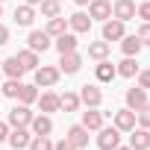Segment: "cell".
<instances>
[{
  "mask_svg": "<svg viewBox=\"0 0 150 150\" xmlns=\"http://www.w3.org/2000/svg\"><path fill=\"white\" fill-rule=\"evenodd\" d=\"M121 144V129L112 124V127H100V135H97V147L100 150H115Z\"/></svg>",
  "mask_w": 150,
  "mask_h": 150,
  "instance_id": "cell-1",
  "label": "cell"
},
{
  "mask_svg": "<svg viewBox=\"0 0 150 150\" xmlns=\"http://www.w3.org/2000/svg\"><path fill=\"white\" fill-rule=\"evenodd\" d=\"M80 103H86L88 109H97V106L103 103V91H100L94 83H86V86L80 88Z\"/></svg>",
  "mask_w": 150,
  "mask_h": 150,
  "instance_id": "cell-2",
  "label": "cell"
},
{
  "mask_svg": "<svg viewBox=\"0 0 150 150\" xmlns=\"http://www.w3.org/2000/svg\"><path fill=\"white\" fill-rule=\"evenodd\" d=\"M59 68H53V65H38L35 68V86H56L59 83Z\"/></svg>",
  "mask_w": 150,
  "mask_h": 150,
  "instance_id": "cell-3",
  "label": "cell"
},
{
  "mask_svg": "<svg viewBox=\"0 0 150 150\" xmlns=\"http://www.w3.org/2000/svg\"><path fill=\"white\" fill-rule=\"evenodd\" d=\"M112 18H118V21H132L135 18V0H115L112 3Z\"/></svg>",
  "mask_w": 150,
  "mask_h": 150,
  "instance_id": "cell-4",
  "label": "cell"
},
{
  "mask_svg": "<svg viewBox=\"0 0 150 150\" xmlns=\"http://www.w3.org/2000/svg\"><path fill=\"white\" fill-rule=\"evenodd\" d=\"M15 150H27L30 147V141H33V132L27 129V127H12V132H9V138H6Z\"/></svg>",
  "mask_w": 150,
  "mask_h": 150,
  "instance_id": "cell-5",
  "label": "cell"
},
{
  "mask_svg": "<svg viewBox=\"0 0 150 150\" xmlns=\"http://www.w3.org/2000/svg\"><path fill=\"white\" fill-rule=\"evenodd\" d=\"M88 18L91 21H109L112 18V3L109 0H91L88 3Z\"/></svg>",
  "mask_w": 150,
  "mask_h": 150,
  "instance_id": "cell-6",
  "label": "cell"
},
{
  "mask_svg": "<svg viewBox=\"0 0 150 150\" xmlns=\"http://www.w3.org/2000/svg\"><path fill=\"white\" fill-rule=\"evenodd\" d=\"M127 35V30H124V21H118V18H109L106 24H103V41H121Z\"/></svg>",
  "mask_w": 150,
  "mask_h": 150,
  "instance_id": "cell-7",
  "label": "cell"
},
{
  "mask_svg": "<svg viewBox=\"0 0 150 150\" xmlns=\"http://www.w3.org/2000/svg\"><path fill=\"white\" fill-rule=\"evenodd\" d=\"M30 121H33V112H30V106L18 103L15 109H9V127H30Z\"/></svg>",
  "mask_w": 150,
  "mask_h": 150,
  "instance_id": "cell-8",
  "label": "cell"
},
{
  "mask_svg": "<svg viewBox=\"0 0 150 150\" xmlns=\"http://www.w3.org/2000/svg\"><path fill=\"white\" fill-rule=\"evenodd\" d=\"M30 132L33 135H50L53 132V121H50V115H33V121H30Z\"/></svg>",
  "mask_w": 150,
  "mask_h": 150,
  "instance_id": "cell-9",
  "label": "cell"
},
{
  "mask_svg": "<svg viewBox=\"0 0 150 150\" xmlns=\"http://www.w3.org/2000/svg\"><path fill=\"white\" fill-rule=\"evenodd\" d=\"M83 68V56L74 50V53H62V62H59V71L62 74H77Z\"/></svg>",
  "mask_w": 150,
  "mask_h": 150,
  "instance_id": "cell-10",
  "label": "cell"
},
{
  "mask_svg": "<svg viewBox=\"0 0 150 150\" xmlns=\"http://www.w3.org/2000/svg\"><path fill=\"white\" fill-rule=\"evenodd\" d=\"M27 44H30V50L44 53V50L50 47V35H47L44 30H33V33H30V38H27Z\"/></svg>",
  "mask_w": 150,
  "mask_h": 150,
  "instance_id": "cell-11",
  "label": "cell"
},
{
  "mask_svg": "<svg viewBox=\"0 0 150 150\" xmlns=\"http://www.w3.org/2000/svg\"><path fill=\"white\" fill-rule=\"evenodd\" d=\"M115 127H118L121 132L135 129V112H132V109H118V112H115Z\"/></svg>",
  "mask_w": 150,
  "mask_h": 150,
  "instance_id": "cell-12",
  "label": "cell"
},
{
  "mask_svg": "<svg viewBox=\"0 0 150 150\" xmlns=\"http://www.w3.org/2000/svg\"><path fill=\"white\" fill-rule=\"evenodd\" d=\"M129 147L132 150H150V129L138 127V129H129Z\"/></svg>",
  "mask_w": 150,
  "mask_h": 150,
  "instance_id": "cell-13",
  "label": "cell"
},
{
  "mask_svg": "<svg viewBox=\"0 0 150 150\" xmlns=\"http://www.w3.org/2000/svg\"><path fill=\"white\" fill-rule=\"evenodd\" d=\"M94 77H97V83H112V80L118 77V68H115L112 62L100 59V62H97V68H94Z\"/></svg>",
  "mask_w": 150,
  "mask_h": 150,
  "instance_id": "cell-14",
  "label": "cell"
},
{
  "mask_svg": "<svg viewBox=\"0 0 150 150\" xmlns=\"http://www.w3.org/2000/svg\"><path fill=\"white\" fill-rule=\"evenodd\" d=\"M65 138H68L74 147L80 150V147H86V144H88V129H86L83 124H74V127L68 129V135H65Z\"/></svg>",
  "mask_w": 150,
  "mask_h": 150,
  "instance_id": "cell-15",
  "label": "cell"
},
{
  "mask_svg": "<svg viewBox=\"0 0 150 150\" xmlns=\"http://www.w3.org/2000/svg\"><path fill=\"white\" fill-rule=\"evenodd\" d=\"M144 103H147V91H144L141 86H135V88H129V91H127V109L138 112Z\"/></svg>",
  "mask_w": 150,
  "mask_h": 150,
  "instance_id": "cell-16",
  "label": "cell"
},
{
  "mask_svg": "<svg viewBox=\"0 0 150 150\" xmlns=\"http://www.w3.org/2000/svg\"><path fill=\"white\" fill-rule=\"evenodd\" d=\"M0 71H6V77H9V80H21L27 68L21 65L18 56H9V59H3V68H0Z\"/></svg>",
  "mask_w": 150,
  "mask_h": 150,
  "instance_id": "cell-17",
  "label": "cell"
},
{
  "mask_svg": "<svg viewBox=\"0 0 150 150\" xmlns=\"http://www.w3.org/2000/svg\"><path fill=\"white\" fill-rule=\"evenodd\" d=\"M68 27H71L74 33H88V30H91V18H88L86 12H74V15L68 18Z\"/></svg>",
  "mask_w": 150,
  "mask_h": 150,
  "instance_id": "cell-18",
  "label": "cell"
},
{
  "mask_svg": "<svg viewBox=\"0 0 150 150\" xmlns=\"http://www.w3.org/2000/svg\"><path fill=\"white\" fill-rule=\"evenodd\" d=\"M50 38H59L62 33H68V18L56 15V18H47V30H44Z\"/></svg>",
  "mask_w": 150,
  "mask_h": 150,
  "instance_id": "cell-19",
  "label": "cell"
},
{
  "mask_svg": "<svg viewBox=\"0 0 150 150\" xmlns=\"http://www.w3.org/2000/svg\"><path fill=\"white\" fill-rule=\"evenodd\" d=\"M38 106H41V112L47 115V112H59L62 106H59V94H53V91H44V94H38Z\"/></svg>",
  "mask_w": 150,
  "mask_h": 150,
  "instance_id": "cell-20",
  "label": "cell"
},
{
  "mask_svg": "<svg viewBox=\"0 0 150 150\" xmlns=\"http://www.w3.org/2000/svg\"><path fill=\"white\" fill-rule=\"evenodd\" d=\"M56 50L59 53H74V50H77V35H74V33H62L56 38Z\"/></svg>",
  "mask_w": 150,
  "mask_h": 150,
  "instance_id": "cell-21",
  "label": "cell"
},
{
  "mask_svg": "<svg viewBox=\"0 0 150 150\" xmlns=\"http://www.w3.org/2000/svg\"><path fill=\"white\" fill-rule=\"evenodd\" d=\"M15 21H18V27H30V24L35 21V9L27 6V3L18 6V9H15Z\"/></svg>",
  "mask_w": 150,
  "mask_h": 150,
  "instance_id": "cell-22",
  "label": "cell"
},
{
  "mask_svg": "<svg viewBox=\"0 0 150 150\" xmlns=\"http://www.w3.org/2000/svg\"><path fill=\"white\" fill-rule=\"evenodd\" d=\"M121 50H124V56H138V53H141L138 35H124V38H121Z\"/></svg>",
  "mask_w": 150,
  "mask_h": 150,
  "instance_id": "cell-23",
  "label": "cell"
},
{
  "mask_svg": "<svg viewBox=\"0 0 150 150\" xmlns=\"http://www.w3.org/2000/svg\"><path fill=\"white\" fill-rule=\"evenodd\" d=\"M83 127H86V129H100V127H103V112H97V109L83 112Z\"/></svg>",
  "mask_w": 150,
  "mask_h": 150,
  "instance_id": "cell-24",
  "label": "cell"
},
{
  "mask_svg": "<svg viewBox=\"0 0 150 150\" xmlns=\"http://www.w3.org/2000/svg\"><path fill=\"white\" fill-rule=\"evenodd\" d=\"M59 106H62L65 112H77V109H80V94H77V91H65V94H59Z\"/></svg>",
  "mask_w": 150,
  "mask_h": 150,
  "instance_id": "cell-25",
  "label": "cell"
},
{
  "mask_svg": "<svg viewBox=\"0 0 150 150\" xmlns=\"http://www.w3.org/2000/svg\"><path fill=\"white\" fill-rule=\"evenodd\" d=\"M15 56L21 59V65H24L27 71H35V68H38V53H35V50H30V47H27V50H18Z\"/></svg>",
  "mask_w": 150,
  "mask_h": 150,
  "instance_id": "cell-26",
  "label": "cell"
},
{
  "mask_svg": "<svg viewBox=\"0 0 150 150\" xmlns=\"http://www.w3.org/2000/svg\"><path fill=\"white\" fill-rule=\"evenodd\" d=\"M118 68V77H135L138 74V65H135V56H127L121 65H115Z\"/></svg>",
  "mask_w": 150,
  "mask_h": 150,
  "instance_id": "cell-27",
  "label": "cell"
},
{
  "mask_svg": "<svg viewBox=\"0 0 150 150\" xmlns=\"http://www.w3.org/2000/svg\"><path fill=\"white\" fill-rule=\"evenodd\" d=\"M88 56L97 59V62L106 59V56H109V41H91V44H88Z\"/></svg>",
  "mask_w": 150,
  "mask_h": 150,
  "instance_id": "cell-28",
  "label": "cell"
},
{
  "mask_svg": "<svg viewBox=\"0 0 150 150\" xmlns=\"http://www.w3.org/2000/svg\"><path fill=\"white\" fill-rule=\"evenodd\" d=\"M18 100H21L24 106L35 103V100H38V86H21V91H18Z\"/></svg>",
  "mask_w": 150,
  "mask_h": 150,
  "instance_id": "cell-29",
  "label": "cell"
},
{
  "mask_svg": "<svg viewBox=\"0 0 150 150\" xmlns=\"http://www.w3.org/2000/svg\"><path fill=\"white\" fill-rule=\"evenodd\" d=\"M38 9H41V15H44V18H56V15L62 12L59 0H41V3H38Z\"/></svg>",
  "mask_w": 150,
  "mask_h": 150,
  "instance_id": "cell-30",
  "label": "cell"
},
{
  "mask_svg": "<svg viewBox=\"0 0 150 150\" xmlns=\"http://www.w3.org/2000/svg\"><path fill=\"white\" fill-rule=\"evenodd\" d=\"M27 150H53V141H50V135H33Z\"/></svg>",
  "mask_w": 150,
  "mask_h": 150,
  "instance_id": "cell-31",
  "label": "cell"
},
{
  "mask_svg": "<svg viewBox=\"0 0 150 150\" xmlns=\"http://www.w3.org/2000/svg\"><path fill=\"white\" fill-rule=\"evenodd\" d=\"M21 86H24L21 80H6V83L0 86V88H3V94H6V97H12V100H18V91H21Z\"/></svg>",
  "mask_w": 150,
  "mask_h": 150,
  "instance_id": "cell-32",
  "label": "cell"
},
{
  "mask_svg": "<svg viewBox=\"0 0 150 150\" xmlns=\"http://www.w3.org/2000/svg\"><path fill=\"white\" fill-rule=\"evenodd\" d=\"M135 121H138L144 129H150V103H144V106L135 112Z\"/></svg>",
  "mask_w": 150,
  "mask_h": 150,
  "instance_id": "cell-33",
  "label": "cell"
},
{
  "mask_svg": "<svg viewBox=\"0 0 150 150\" xmlns=\"http://www.w3.org/2000/svg\"><path fill=\"white\" fill-rule=\"evenodd\" d=\"M138 41H141V47H150V21H144L141 27H138Z\"/></svg>",
  "mask_w": 150,
  "mask_h": 150,
  "instance_id": "cell-34",
  "label": "cell"
},
{
  "mask_svg": "<svg viewBox=\"0 0 150 150\" xmlns=\"http://www.w3.org/2000/svg\"><path fill=\"white\" fill-rule=\"evenodd\" d=\"M135 15H138L141 21H150V0H144L141 6H135Z\"/></svg>",
  "mask_w": 150,
  "mask_h": 150,
  "instance_id": "cell-35",
  "label": "cell"
},
{
  "mask_svg": "<svg viewBox=\"0 0 150 150\" xmlns=\"http://www.w3.org/2000/svg\"><path fill=\"white\" fill-rule=\"evenodd\" d=\"M138 86H141L144 91L150 88V68H147V71H138Z\"/></svg>",
  "mask_w": 150,
  "mask_h": 150,
  "instance_id": "cell-36",
  "label": "cell"
},
{
  "mask_svg": "<svg viewBox=\"0 0 150 150\" xmlns=\"http://www.w3.org/2000/svg\"><path fill=\"white\" fill-rule=\"evenodd\" d=\"M53 150H77V147H74L68 138H62V141H56V144H53Z\"/></svg>",
  "mask_w": 150,
  "mask_h": 150,
  "instance_id": "cell-37",
  "label": "cell"
},
{
  "mask_svg": "<svg viewBox=\"0 0 150 150\" xmlns=\"http://www.w3.org/2000/svg\"><path fill=\"white\" fill-rule=\"evenodd\" d=\"M9 138V124H3V121H0V144H3Z\"/></svg>",
  "mask_w": 150,
  "mask_h": 150,
  "instance_id": "cell-38",
  "label": "cell"
},
{
  "mask_svg": "<svg viewBox=\"0 0 150 150\" xmlns=\"http://www.w3.org/2000/svg\"><path fill=\"white\" fill-rule=\"evenodd\" d=\"M3 44H9V30L0 24V47H3Z\"/></svg>",
  "mask_w": 150,
  "mask_h": 150,
  "instance_id": "cell-39",
  "label": "cell"
},
{
  "mask_svg": "<svg viewBox=\"0 0 150 150\" xmlns=\"http://www.w3.org/2000/svg\"><path fill=\"white\" fill-rule=\"evenodd\" d=\"M74 3H77V6H88V3H91V0H74Z\"/></svg>",
  "mask_w": 150,
  "mask_h": 150,
  "instance_id": "cell-40",
  "label": "cell"
},
{
  "mask_svg": "<svg viewBox=\"0 0 150 150\" xmlns=\"http://www.w3.org/2000/svg\"><path fill=\"white\" fill-rule=\"evenodd\" d=\"M24 3H27V6H38V3H41V0H24Z\"/></svg>",
  "mask_w": 150,
  "mask_h": 150,
  "instance_id": "cell-41",
  "label": "cell"
},
{
  "mask_svg": "<svg viewBox=\"0 0 150 150\" xmlns=\"http://www.w3.org/2000/svg\"><path fill=\"white\" fill-rule=\"evenodd\" d=\"M115 150H132V147H121V144H118V147H115Z\"/></svg>",
  "mask_w": 150,
  "mask_h": 150,
  "instance_id": "cell-42",
  "label": "cell"
},
{
  "mask_svg": "<svg viewBox=\"0 0 150 150\" xmlns=\"http://www.w3.org/2000/svg\"><path fill=\"white\" fill-rule=\"evenodd\" d=\"M0 18H3V3H0Z\"/></svg>",
  "mask_w": 150,
  "mask_h": 150,
  "instance_id": "cell-43",
  "label": "cell"
},
{
  "mask_svg": "<svg viewBox=\"0 0 150 150\" xmlns=\"http://www.w3.org/2000/svg\"><path fill=\"white\" fill-rule=\"evenodd\" d=\"M0 68H3V59H0Z\"/></svg>",
  "mask_w": 150,
  "mask_h": 150,
  "instance_id": "cell-44",
  "label": "cell"
},
{
  "mask_svg": "<svg viewBox=\"0 0 150 150\" xmlns=\"http://www.w3.org/2000/svg\"><path fill=\"white\" fill-rule=\"evenodd\" d=\"M0 94H3V88H0Z\"/></svg>",
  "mask_w": 150,
  "mask_h": 150,
  "instance_id": "cell-45",
  "label": "cell"
},
{
  "mask_svg": "<svg viewBox=\"0 0 150 150\" xmlns=\"http://www.w3.org/2000/svg\"><path fill=\"white\" fill-rule=\"evenodd\" d=\"M0 3H3V0H0Z\"/></svg>",
  "mask_w": 150,
  "mask_h": 150,
  "instance_id": "cell-46",
  "label": "cell"
},
{
  "mask_svg": "<svg viewBox=\"0 0 150 150\" xmlns=\"http://www.w3.org/2000/svg\"><path fill=\"white\" fill-rule=\"evenodd\" d=\"M59 3H62V0H59Z\"/></svg>",
  "mask_w": 150,
  "mask_h": 150,
  "instance_id": "cell-47",
  "label": "cell"
}]
</instances>
